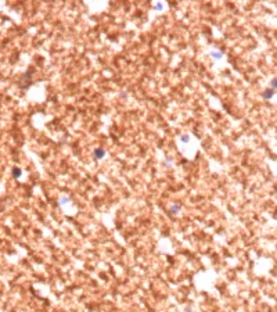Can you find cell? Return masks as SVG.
Listing matches in <instances>:
<instances>
[{
  "label": "cell",
  "instance_id": "cell-1",
  "mask_svg": "<svg viewBox=\"0 0 277 312\" xmlns=\"http://www.w3.org/2000/svg\"><path fill=\"white\" fill-rule=\"evenodd\" d=\"M104 155H105V150H104L103 147H97V148L94 150V157L97 159H101Z\"/></svg>",
  "mask_w": 277,
  "mask_h": 312
},
{
  "label": "cell",
  "instance_id": "cell-6",
  "mask_svg": "<svg viewBox=\"0 0 277 312\" xmlns=\"http://www.w3.org/2000/svg\"><path fill=\"white\" fill-rule=\"evenodd\" d=\"M276 85H277V82H276V79H271V86H273V90L276 89Z\"/></svg>",
  "mask_w": 277,
  "mask_h": 312
},
{
  "label": "cell",
  "instance_id": "cell-5",
  "mask_svg": "<svg viewBox=\"0 0 277 312\" xmlns=\"http://www.w3.org/2000/svg\"><path fill=\"white\" fill-rule=\"evenodd\" d=\"M190 140V137L189 136H182V142H184V143H187V142Z\"/></svg>",
  "mask_w": 277,
  "mask_h": 312
},
{
  "label": "cell",
  "instance_id": "cell-3",
  "mask_svg": "<svg viewBox=\"0 0 277 312\" xmlns=\"http://www.w3.org/2000/svg\"><path fill=\"white\" fill-rule=\"evenodd\" d=\"M179 210H180V204H175V205L170 208V214H173V215H175V214L179 212Z\"/></svg>",
  "mask_w": 277,
  "mask_h": 312
},
{
  "label": "cell",
  "instance_id": "cell-4",
  "mask_svg": "<svg viewBox=\"0 0 277 312\" xmlns=\"http://www.w3.org/2000/svg\"><path fill=\"white\" fill-rule=\"evenodd\" d=\"M21 173H22V171H21L19 168H14L13 169V176L14 178H19V176H21Z\"/></svg>",
  "mask_w": 277,
  "mask_h": 312
},
{
  "label": "cell",
  "instance_id": "cell-2",
  "mask_svg": "<svg viewBox=\"0 0 277 312\" xmlns=\"http://www.w3.org/2000/svg\"><path fill=\"white\" fill-rule=\"evenodd\" d=\"M274 95V92H273V89H267V90H265L263 92V97L265 99H271V96Z\"/></svg>",
  "mask_w": 277,
  "mask_h": 312
}]
</instances>
